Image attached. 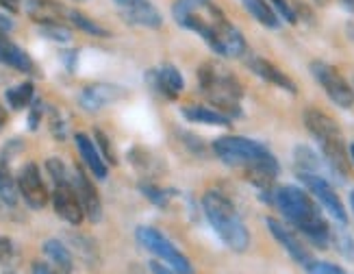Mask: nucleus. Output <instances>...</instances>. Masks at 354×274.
<instances>
[{"mask_svg": "<svg viewBox=\"0 0 354 274\" xmlns=\"http://www.w3.org/2000/svg\"><path fill=\"white\" fill-rule=\"evenodd\" d=\"M0 64L18 70L22 74H37L35 61L22 51L18 44H13L5 33H0Z\"/></svg>", "mask_w": 354, "mask_h": 274, "instance_id": "nucleus-16", "label": "nucleus"}, {"mask_svg": "<svg viewBox=\"0 0 354 274\" xmlns=\"http://www.w3.org/2000/svg\"><path fill=\"white\" fill-rule=\"evenodd\" d=\"M33 96H35V87H33V83H30V81L20 83V85H15V87H9L5 91L7 104L11 107V109H15V111H22V109H26V107H30V102L35 100Z\"/></svg>", "mask_w": 354, "mask_h": 274, "instance_id": "nucleus-24", "label": "nucleus"}, {"mask_svg": "<svg viewBox=\"0 0 354 274\" xmlns=\"http://www.w3.org/2000/svg\"><path fill=\"white\" fill-rule=\"evenodd\" d=\"M266 224H268V228H270V233L274 235V239L279 241L281 246L289 253V257L294 259L296 264H300V266H304V268H309V266L313 264V255H311V250L304 246L302 239H300L294 231H291V228H287L283 222L274 220V218H268Z\"/></svg>", "mask_w": 354, "mask_h": 274, "instance_id": "nucleus-11", "label": "nucleus"}, {"mask_svg": "<svg viewBox=\"0 0 354 274\" xmlns=\"http://www.w3.org/2000/svg\"><path fill=\"white\" fill-rule=\"evenodd\" d=\"M5 274H15V272H5Z\"/></svg>", "mask_w": 354, "mask_h": 274, "instance_id": "nucleus-49", "label": "nucleus"}, {"mask_svg": "<svg viewBox=\"0 0 354 274\" xmlns=\"http://www.w3.org/2000/svg\"><path fill=\"white\" fill-rule=\"evenodd\" d=\"M333 239L339 244V250L346 255V257H350V259H354V241H352V237L348 235V233H342V235H333Z\"/></svg>", "mask_w": 354, "mask_h": 274, "instance_id": "nucleus-36", "label": "nucleus"}, {"mask_svg": "<svg viewBox=\"0 0 354 274\" xmlns=\"http://www.w3.org/2000/svg\"><path fill=\"white\" fill-rule=\"evenodd\" d=\"M300 181L304 183L306 190H309L317 198L319 205L324 207L337 222L348 224V213H346V207L342 203V198L337 196V192L333 190V185L324 176L313 174V172H300Z\"/></svg>", "mask_w": 354, "mask_h": 274, "instance_id": "nucleus-9", "label": "nucleus"}, {"mask_svg": "<svg viewBox=\"0 0 354 274\" xmlns=\"http://www.w3.org/2000/svg\"><path fill=\"white\" fill-rule=\"evenodd\" d=\"M192 3H196V5H209V0H192Z\"/></svg>", "mask_w": 354, "mask_h": 274, "instance_id": "nucleus-46", "label": "nucleus"}, {"mask_svg": "<svg viewBox=\"0 0 354 274\" xmlns=\"http://www.w3.org/2000/svg\"><path fill=\"white\" fill-rule=\"evenodd\" d=\"M350 203H352V211H354V192H352V196H350Z\"/></svg>", "mask_w": 354, "mask_h": 274, "instance_id": "nucleus-47", "label": "nucleus"}, {"mask_svg": "<svg viewBox=\"0 0 354 274\" xmlns=\"http://www.w3.org/2000/svg\"><path fill=\"white\" fill-rule=\"evenodd\" d=\"M135 3H140V0H115V5H118L120 9H127V7H131V5H135Z\"/></svg>", "mask_w": 354, "mask_h": 274, "instance_id": "nucleus-43", "label": "nucleus"}, {"mask_svg": "<svg viewBox=\"0 0 354 274\" xmlns=\"http://www.w3.org/2000/svg\"><path fill=\"white\" fill-rule=\"evenodd\" d=\"M18 190L28 207L41 209V207H46V203H48V190L44 185V179H41L37 163H33V161L22 165V170L18 174Z\"/></svg>", "mask_w": 354, "mask_h": 274, "instance_id": "nucleus-10", "label": "nucleus"}, {"mask_svg": "<svg viewBox=\"0 0 354 274\" xmlns=\"http://www.w3.org/2000/svg\"><path fill=\"white\" fill-rule=\"evenodd\" d=\"M11 28H13V22L7 20L5 15H0V33H7V30H11Z\"/></svg>", "mask_w": 354, "mask_h": 274, "instance_id": "nucleus-41", "label": "nucleus"}, {"mask_svg": "<svg viewBox=\"0 0 354 274\" xmlns=\"http://www.w3.org/2000/svg\"><path fill=\"white\" fill-rule=\"evenodd\" d=\"M48 129L55 135V140H59V142H64L66 137H68V125H66V120H64V116H61L55 109V107H50V109H48Z\"/></svg>", "mask_w": 354, "mask_h": 274, "instance_id": "nucleus-29", "label": "nucleus"}, {"mask_svg": "<svg viewBox=\"0 0 354 274\" xmlns=\"http://www.w3.org/2000/svg\"><path fill=\"white\" fill-rule=\"evenodd\" d=\"M140 190L144 192V196L148 198V201H152L159 207H165L167 203H170V194H167L165 190H161V188H157V185H152V183H142Z\"/></svg>", "mask_w": 354, "mask_h": 274, "instance_id": "nucleus-31", "label": "nucleus"}, {"mask_svg": "<svg viewBox=\"0 0 354 274\" xmlns=\"http://www.w3.org/2000/svg\"><path fill=\"white\" fill-rule=\"evenodd\" d=\"M203 209L207 220L215 228V233L220 235V239L230 250L235 253L248 250L250 233L228 196H224L222 192H207L203 196Z\"/></svg>", "mask_w": 354, "mask_h": 274, "instance_id": "nucleus-4", "label": "nucleus"}, {"mask_svg": "<svg viewBox=\"0 0 354 274\" xmlns=\"http://www.w3.org/2000/svg\"><path fill=\"white\" fill-rule=\"evenodd\" d=\"M243 7L248 9V13L257 22H261L268 28H279L281 26V20H279V13H276L266 0H241Z\"/></svg>", "mask_w": 354, "mask_h": 274, "instance_id": "nucleus-23", "label": "nucleus"}, {"mask_svg": "<svg viewBox=\"0 0 354 274\" xmlns=\"http://www.w3.org/2000/svg\"><path fill=\"white\" fill-rule=\"evenodd\" d=\"M209 11H211V26H213L215 39H218L220 55H224V57H241L245 53L243 33L235 24H230L226 20V15L220 9H215L213 5H209Z\"/></svg>", "mask_w": 354, "mask_h": 274, "instance_id": "nucleus-8", "label": "nucleus"}, {"mask_svg": "<svg viewBox=\"0 0 354 274\" xmlns=\"http://www.w3.org/2000/svg\"><path fill=\"white\" fill-rule=\"evenodd\" d=\"M26 13L30 20L44 26V24H64L68 9L61 7L57 0H28Z\"/></svg>", "mask_w": 354, "mask_h": 274, "instance_id": "nucleus-18", "label": "nucleus"}, {"mask_svg": "<svg viewBox=\"0 0 354 274\" xmlns=\"http://www.w3.org/2000/svg\"><path fill=\"white\" fill-rule=\"evenodd\" d=\"M46 170L53 176V183L55 185H64V183H72V176L68 174V167L66 163L61 161L59 157H50L46 161Z\"/></svg>", "mask_w": 354, "mask_h": 274, "instance_id": "nucleus-27", "label": "nucleus"}, {"mask_svg": "<svg viewBox=\"0 0 354 274\" xmlns=\"http://www.w3.org/2000/svg\"><path fill=\"white\" fill-rule=\"evenodd\" d=\"M304 127L317 140L322 155H324V161L328 163L330 170L342 181H348L352 161H350L348 146H346L339 125H337L328 113L315 109V107H309V109L304 111Z\"/></svg>", "mask_w": 354, "mask_h": 274, "instance_id": "nucleus-3", "label": "nucleus"}, {"mask_svg": "<svg viewBox=\"0 0 354 274\" xmlns=\"http://www.w3.org/2000/svg\"><path fill=\"white\" fill-rule=\"evenodd\" d=\"M350 161L354 163V144H350Z\"/></svg>", "mask_w": 354, "mask_h": 274, "instance_id": "nucleus-45", "label": "nucleus"}, {"mask_svg": "<svg viewBox=\"0 0 354 274\" xmlns=\"http://www.w3.org/2000/svg\"><path fill=\"white\" fill-rule=\"evenodd\" d=\"M315 3H319V5H324V3H328V0H315Z\"/></svg>", "mask_w": 354, "mask_h": 274, "instance_id": "nucleus-48", "label": "nucleus"}, {"mask_svg": "<svg viewBox=\"0 0 354 274\" xmlns=\"http://www.w3.org/2000/svg\"><path fill=\"white\" fill-rule=\"evenodd\" d=\"M68 18L72 20V24H74L76 28L85 30V33H89V35H94V37H111L109 30H106L104 26H100L98 22H94L91 18H87V15L81 13V11H76V9L68 11Z\"/></svg>", "mask_w": 354, "mask_h": 274, "instance_id": "nucleus-26", "label": "nucleus"}, {"mask_svg": "<svg viewBox=\"0 0 354 274\" xmlns=\"http://www.w3.org/2000/svg\"><path fill=\"white\" fill-rule=\"evenodd\" d=\"M213 152L222 163L230 167H243L245 176L259 190H270L279 176V161L272 152L254 140L239 135H224L213 142Z\"/></svg>", "mask_w": 354, "mask_h": 274, "instance_id": "nucleus-1", "label": "nucleus"}, {"mask_svg": "<svg viewBox=\"0 0 354 274\" xmlns=\"http://www.w3.org/2000/svg\"><path fill=\"white\" fill-rule=\"evenodd\" d=\"M306 270H309V274H348L344 268L328 264V262H313Z\"/></svg>", "mask_w": 354, "mask_h": 274, "instance_id": "nucleus-34", "label": "nucleus"}, {"mask_svg": "<svg viewBox=\"0 0 354 274\" xmlns=\"http://www.w3.org/2000/svg\"><path fill=\"white\" fill-rule=\"evenodd\" d=\"M272 5L276 7V11H279L281 18H285L287 22H291V24L298 22V15H296L294 7H291L287 0H272Z\"/></svg>", "mask_w": 354, "mask_h": 274, "instance_id": "nucleus-35", "label": "nucleus"}, {"mask_svg": "<svg viewBox=\"0 0 354 274\" xmlns=\"http://www.w3.org/2000/svg\"><path fill=\"white\" fill-rule=\"evenodd\" d=\"M44 255L48 257V262L59 274H72L74 272V257L68 250L66 244H61L59 239H46L41 246Z\"/></svg>", "mask_w": 354, "mask_h": 274, "instance_id": "nucleus-21", "label": "nucleus"}, {"mask_svg": "<svg viewBox=\"0 0 354 274\" xmlns=\"http://www.w3.org/2000/svg\"><path fill=\"white\" fill-rule=\"evenodd\" d=\"M198 87L200 94L213 107H218V111L226 118L233 120L241 116L239 100L243 96V89L233 74L218 70L213 64H203L198 68Z\"/></svg>", "mask_w": 354, "mask_h": 274, "instance_id": "nucleus-5", "label": "nucleus"}, {"mask_svg": "<svg viewBox=\"0 0 354 274\" xmlns=\"http://www.w3.org/2000/svg\"><path fill=\"white\" fill-rule=\"evenodd\" d=\"M137 241L142 244L146 250L157 255L165 266H170L176 274H194V266L187 257H185L174 244L167 239L163 233H159L152 226H140L137 228Z\"/></svg>", "mask_w": 354, "mask_h": 274, "instance_id": "nucleus-6", "label": "nucleus"}, {"mask_svg": "<svg viewBox=\"0 0 354 274\" xmlns=\"http://www.w3.org/2000/svg\"><path fill=\"white\" fill-rule=\"evenodd\" d=\"M7 120H9V113H7L5 107L0 104V131H3V129L7 127Z\"/></svg>", "mask_w": 354, "mask_h": 274, "instance_id": "nucleus-42", "label": "nucleus"}, {"mask_svg": "<svg viewBox=\"0 0 354 274\" xmlns=\"http://www.w3.org/2000/svg\"><path fill=\"white\" fill-rule=\"evenodd\" d=\"M122 18L129 24H135V26H144V28H159L163 24V18L159 9L150 3V0H140V3H135L127 9H122Z\"/></svg>", "mask_w": 354, "mask_h": 274, "instance_id": "nucleus-19", "label": "nucleus"}, {"mask_svg": "<svg viewBox=\"0 0 354 274\" xmlns=\"http://www.w3.org/2000/svg\"><path fill=\"white\" fill-rule=\"evenodd\" d=\"M74 142H76V148H79V155L83 159V163L91 170L96 179L104 181L106 179V172H109V167H106V161L102 159L98 146L89 140L85 133H76L74 135Z\"/></svg>", "mask_w": 354, "mask_h": 274, "instance_id": "nucleus-20", "label": "nucleus"}, {"mask_svg": "<svg viewBox=\"0 0 354 274\" xmlns=\"http://www.w3.org/2000/svg\"><path fill=\"white\" fill-rule=\"evenodd\" d=\"M150 270H152V274H176L170 266L159 264V262H150Z\"/></svg>", "mask_w": 354, "mask_h": 274, "instance_id": "nucleus-39", "label": "nucleus"}, {"mask_svg": "<svg viewBox=\"0 0 354 274\" xmlns=\"http://www.w3.org/2000/svg\"><path fill=\"white\" fill-rule=\"evenodd\" d=\"M41 35L50 42H59V44H68L72 42V30L66 24H44L41 26Z\"/></svg>", "mask_w": 354, "mask_h": 274, "instance_id": "nucleus-28", "label": "nucleus"}, {"mask_svg": "<svg viewBox=\"0 0 354 274\" xmlns=\"http://www.w3.org/2000/svg\"><path fill=\"white\" fill-rule=\"evenodd\" d=\"M120 98H124V89L111 85V83H94V85H87L83 87V91L79 94V102L85 111L94 113L104 109L106 104H111Z\"/></svg>", "mask_w": 354, "mask_h": 274, "instance_id": "nucleus-13", "label": "nucleus"}, {"mask_svg": "<svg viewBox=\"0 0 354 274\" xmlns=\"http://www.w3.org/2000/svg\"><path fill=\"white\" fill-rule=\"evenodd\" d=\"M72 183H74L76 194H79V198H81L85 216L91 222H98L102 218V203H100V196H98V192L94 188V183L89 181V176L81 170V167H76V170H74Z\"/></svg>", "mask_w": 354, "mask_h": 274, "instance_id": "nucleus-14", "label": "nucleus"}, {"mask_svg": "<svg viewBox=\"0 0 354 274\" xmlns=\"http://www.w3.org/2000/svg\"><path fill=\"white\" fill-rule=\"evenodd\" d=\"M183 116L192 122H203V125H211V127H230V118H226L224 113L215 111V109H209V107H203V104L185 107Z\"/></svg>", "mask_w": 354, "mask_h": 274, "instance_id": "nucleus-22", "label": "nucleus"}, {"mask_svg": "<svg viewBox=\"0 0 354 274\" xmlns=\"http://www.w3.org/2000/svg\"><path fill=\"white\" fill-rule=\"evenodd\" d=\"M276 207L281 209L289 224L298 228L302 235L309 237L317 248H326L333 241V228L328 226L326 218L322 216L319 207L313 203V198L304 190L296 185H285L274 194Z\"/></svg>", "mask_w": 354, "mask_h": 274, "instance_id": "nucleus-2", "label": "nucleus"}, {"mask_svg": "<svg viewBox=\"0 0 354 274\" xmlns=\"http://www.w3.org/2000/svg\"><path fill=\"white\" fill-rule=\"evenodd\" d=\"M94 140H96L98 148L102 150V159H104L106 163H118L115 152H113V148H111V140H109V137H106L100 129H96V131H94Z\"/></svg>", "mask_w": 354, "mask_h": 274, "instance_id": "nucleus-32", "label": "nucleus"}, {"mask_svg": "<svg viewBox=\"0 0 354 274\" xmlns=\"http://www.w3.org/2000/svg\"><path fill=\"white\" fill-rule=\"evenodd\" d=\"M30 274H59L53 266L48 264H41V262H35L33 264V270H30Z\"/></svg>", "mask_w": 354, "mask_h": 274, "instance_id": "nucleus-38", "label": "nucleus"}, {"mask_svg": "<svg viewBox=\"0 0 354 274\" xmlns=\"http://www.w3.org/2000/svg\"><path fill=\"white\" fill-rule=\"evenodd\" d=\"M311 72L315 76V81L322 85V89L326 91V96L342 109H350L354 104V89L350 87V83L342 76V72L337 70L330 64H324V61H313L311 64Z\"/></svg>", "mask_w": 354, "mask_h": 274, "instance_id": "nucleus-7", "label": "nucleus"}, {"mask_svg": "<svg viewBox=\"0 0 354 274\" xmlns=\"http://www.w3.org/2000/svg\"><path fill=\"white\" fill-rule=\"evenodd\" d=\"M18 194H20L18 181L11 176L9 165L0 159V201L9 207H13L15 203H18Z\"/></svg>", "mask_w": 354, "mask_h": 274, "instance_id": "nucleus-25", "label": "nucleus"}, {"mask_svg": "<svg viewBox=\"0 0 354 274\" xmlns=\"http://www.w3.org/2000/svg\"><path fill=\"white\" fill-rule=\"evenodd\" d=\"M129 159H131V163L137 167V170H142L146 174H152V163H155V159H152L150 152H146L142 148H135V150L129 152Z\"/></svg>", "mask_w": 354, "mask_h": 274, "instance_id": "nucleus-30", "label": "nucleus"}, {"mask_svg": "<svg viewBox=\"0 0 354 274\" xmlns=\"http://www.w3.org/2000/svg\"><path fill=\"white\" fill-rule=\"evenodd\" d=\"M146 79H148V83L152 87H155V91H159L161 96L170 98V100H174L180 94V89H183V76L170 64H165L159 70H148Z\"/></svg>", "mask_w": 354, "mask_h": 274, "instance_id": "nucleus-15", "label": "nucleus"}, {"mask_svg": "<svg viewBox=\"0 0 354 274\" xmlns=\"http://www.w3.org/2000/svg\"><path fill=\"white\" fill-rule=\"evenodd\" d=\"M44 111H46V107L39 98H35L33 102H30V107H28V129L30 131H37V127L41 125Z\"/></svg>", "mask_w": 354, "mask_h": 274, "instance_id": "nucleus-33", "label": "nucleus"}, {"mask_svg": "<svg viewBox=\"0 0 354 274\" xmlns=\"http://www.w3.org/2000/svg\"><path fill=\"white\" fill-rule=\"evenodd\" d=\"M342 5H344L348 11H354V0H342Z\"/></svg>", "mask_w": 354, "mask_h": 274, "instance_id": "nucleus-44", "label": "nucleus"}, {"mask_svg": "<svg viewBox=\"0 0 354 274\" xmlns=\"http://www.w3.org/2000/svg\"><path fill=\"white\" fill-rule=\"evenodd\" d=\"M13 255V244L9 237H3L0 235V264H7Z\"/></svg>", "mask_w": 354, "mask_h": 274, "instance_id": "nucleus-37", "label": "nucleus"}, {"mask_svg": "<svg viewBox=\"0 0 354 274\" xmlns=\"http://www.w3.org/2000/svg\"><path fill=\"white\" fill-rule=\"evenodd\" d=\"M20 0H0V5H3L5 9H9L11 13H18L20 11Z\"/></svg>", "mask_w": 354, "mask_h": 274, "instance_id": "nucleus-40", "label": "nucleus"}, {"mask_svg": "<svg viewBox=\"0 0 354 274\" xmlns=\"http://www.w3.org/2000/svg\"><path fill=\"white\" fill-rule=\"evenodd\" d=\"M248 68L257 74V76H261L263 81H268V83H272V85H276V87H281V89H285V91H289V94H298V85L289 79V76L279 68V66H274L272 61H268V59H263V57H250L248 59Z\"/></svg>", "mask_w": 354, "mask_h": 274, "instance_id": "nucleus-17", "label": "nucleus"}, {"mask_svg": "<svg viewBox=\"0 0 354 274\" xmlns=\"http://www.w3.org/2000/svg\"><path fill=\"white\" fill-rule=\"evenodd\" d=\"M53 205L59 218H64L66 222L79 226L85 218V211L81 205V198L74 190V183H64V185H55L53 192Z\"/></svg>", "mask_w": 354, "mask_h": 274, "instance_id": "nucleus-12", "label": "nucleus"}]
</instances>
